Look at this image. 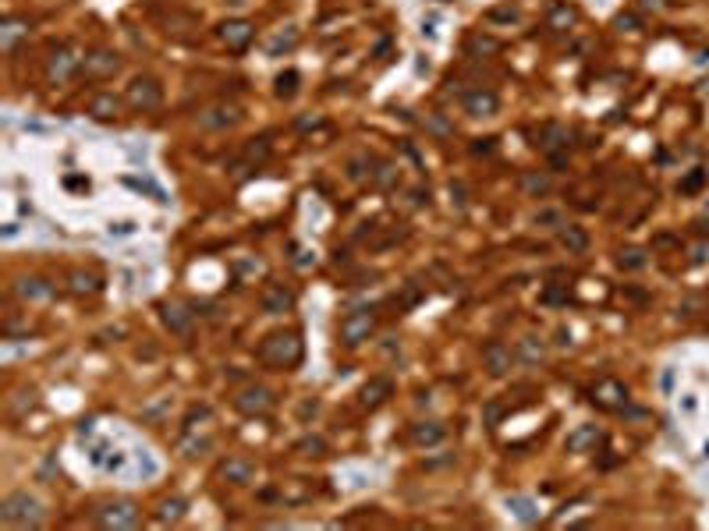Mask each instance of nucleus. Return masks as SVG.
I'll list each match as a JSON object with an SVG mask.
<instances>
[{"mask_svg": "<svg viewBox=\"0 0 709 531\" xmlns=\"http://www.w3.org/2000/svg\"><path fill=\"white\" fill-rule=\"evenodd\" d=\"M305 347H302V337L295 330H281V333H270L263 344H259V362L270 365V369H295L302 362Z\"/></svg>", "mask_w": 709, "mask_h": 531, "instance_id": "obj_1", "label": "nucleus"}, {"mask_svg": "<svg viewBox=\"0 0 709 531\" xmlns=\"http://www.w3.org/2000/svg\"><path fill=\"white\" fill-rule=\"evenodd\" d=\"M0 520L11 527H36L43 520V503L29 492H11L0 503Z\"/></svg>", "mask_w": 709, "mask_h": 531, "instance_id": "obj_2", "label": "nucleus"}, {"mask_svg": "<svg viewBox=\"0 0 709 531\" xmlns=\"http://www.w3.org/2000/svg\"><path fill=\"white\" fill-rule=\"evenodd\" d=\"M93 520L107 531H128V527H139L142 513L131 499H110V503H100L93 510Z\"/></svg>", "mask_w": 709, "mask_h": 531, "instance_id": "obj_3", "label": "nucleus"}, {"mask_svg": "<svg viewBox=\"0 0 709 531\" xmlns=\"http://www.w3.org/2000/svg\"><path fill=\"white\" fill-rule=\"evenodd\" d=\"M124 103L135 114H153L163 103V89L156 85V78H131V85L124 89Z\"/></svg>", "mask_w": 709, "mask_h": 531, "instance_id": "obj_4", "label": "nucleus"}, {"mask_svg": "<svg viewBox=\"0 0 709 531\" xmlns=\"http://www.w3.org/2000/svg\"><path fill=\"white\" fill-rule=\"evenodd\" d=\"M274 404H277L274 390L256 386V383H252V386H242L238 393H234V407H238L242 414H249V418H263V414H270Z\"/></svg>", "mask_w": 709, "mask_h": 531, "instance_id": "obj_5", "label": "nucleus"}, {"mask_svg": "<svg viewBox=\"0 0 709 531\" xmlns=\"http://www.w3.org/2000/svg\"><path fill=\"white\" fill-rule=\"evenodd\" d=\"M376 330V312L373 309H358V312H348L341 319V344L348 347H358L362 340H369Z\"/></svg>", "mask_w": 709, "mask_h": 531, "instance_id": "obj_6", "label": "nucleus"}, {"mask_svg": "<svg viewBox=\"0 0 709 531\" xmlns=\"http://www.w3.org/2000/svg\"><path fill=\"white\" fill-rule=\"evenodd\" d=\"M75 71H82V57H78L71 47L54 50V57L47 61V82H50V85H64Z\"/></svg>", "mask_w": 709, "mask_h": 531, "instance_id": "obj_7", "label": "nucleus"}, {"mask_svg": "<svg viewBox=\"0 0 709 531\" xmlns=\"http://www.w3.org/2000/svg\"><path fill=\"white\" fill-rule=\"evenodd\" d=\"M242 121V110L234 103H216V107H206L199 114V128L202 131H223V128H234Z\"/></svg>", "mask_w": 709, "mask_h": 531, "instance_id": "obj_8", "label": "nucleus"}, {"mask_svg": "<svg viewBox=\"0 0 709 531\" xmlns=\"http://www.w3.org/2000/svg\"><path fill=\"white\" fill-rule=\"evenodd\" d=\"M82 71L86 78H114L121 71V57L114 50H93L82 57Z\"/></svg>", "mask_w": 709, "mask_h": 531, "instance_id": "obj_9", "label": "nucleus"}, {"mask_svg": "<svg viewBox=\"0 0 709 531\" xmlns=\"http://www.w3.org/2000/svg\"><path fill=\"white\" fill-rule=\"evenodd\" d=\"M160 323H163L174 337H188V333H192V323H195V312H188L181 302H163V305H160Z\"/></svg>", "mask_w": 709, "mask_h": 531, "instance_id": "obj_10", "label": "nucleus"}, {"mask_svg": "<svg viewBox=\"0 0 709 531\" xmlns=\"http://www.w3.org/2000/svg\"><path fill=\"white\" fill-rule=\"evenodd\" d=\"M216 36H220V43H223L227 50H245V47L252 43L256 29H252V22H245V18H230V22H223V25L216 29Z\"/></svg>", "mask_w": 709, "mask_h": 531, "instance_id": "obj_11", "label": "nucleus"}, {"mask_svg": "<svg viewBox=\"0 0 709 531\" xmlns=\"http://www.w3.org/2000/svg\"><path fill=\"white\" fill-rule=\"evenodd\" d=\"M259 305H263L266 316H284V312L295 309V291L284 287V284H270V287L259 294Z\"/></svg>", "mask_w": 709, "mask_h": 531, "instance_id": "obj_12", "label": "nucleus"}, {"mask_svg": "<svg viewBox=\"0 0 709 531\" xmlns=\"http://www.w3.org/2000/svg\"><path fill=\"white\" fill-rule=\"evenodd\" d=\"M536 145H539L543 153H550V160H553L557 167H564V153H561V149H568V128H561V124H543Z\"/></svg>", "mask_w": 709, "mask_h": 531, "instance_id": "obj_13", "label": "nucleus"}, {"mask_svg": "<svg viewBox=\"0 0 709 531\" xmlns=\"http://www.w3.org/2000/svg\"><path fill=\"white\" fill-rule=\"evenodd\" d=\"M394 397V379L390 376H373L365 386H362V393H358V404L362 407H380V404H387Z\"/></svg>", "mask_w": 709, "mask_h": 531, "instance_id": "obj_14", "label": "nucleus"}, {"mask_svg": "<svg viewBox=\"0 0 709 531\" xmlns=\"http://www.w3.org/2000/svg\"><path fill=\"white\" fill-rule=\"evenodd\" d=\"M483 365H486V372L490 376H508L511 372V347H504L500 340H490L486 347H483Z\"/></svg>", "mask_w": 709, "mask_h": 531, "instance_id": "obj_15", "label": "nucleus"}, {"mask_svg": "<svg viewBox=\"0 0 709 531\" xmlns=\"http://www.w3.org/2000/svg\"><path fill=\"white\" fill-rule=\"evenodd\" d=\"M252 475H256V464L245 460V457H227V460L220 464V478L230 482V485H249Z\"/></svg>", "mask_w": 709, "mask_h": 531, "instance_id": "obj_16", "label": "nucleus"}, {"mask_svg": "<svg viewBox=\"0 0 709 531\" xmlns=\"http://www.w3.org/2000/svg\"><path fill=\"white\" fill-rule=\"evenodd\" d=\"M497 107H500V100H497V93H490V89L464 93V110H468L471 117H493Z\"/></svg>", "mask_w": 709, "mask_h": 531, "instance_id": "obj_17", "label": "nucleus"}, {"mask_svg": "<svg viewBox=\"0 0 709 531\" xmlns=\"http://www.w3.org/2000/svg\"><path fill=\"white\" fill-rule=\"evenodd\" d=\"M592 400L603 404V407H624V404H628V390H624L621 383H614V379H603V383L592 390Z\"/></svg>", "mask_w": 709, "mask_h": 531, "instance_id": "obj_18", "label": "nucleus"}, {"mask_svg": "<svg viewBox=\"0 0 709 531\" xmlns=\"http://www.w3.org/2000/svg\"><path fill=\"white\" fill-rule=\"evenodd\" d=\"M599 439H603V432H599L596 425H578L575 432H568V443H564V446H568L571 453H585V450L596 446Z\"/></svg>", "mask_w": 709, "mask_h": 531, "instance_id": "obj_19", "label": "nucleus"}, {"mask_svg": "<svg viewBox=\"0 0 709 531\" xmlns=\"http://www.w3.org/2000/svg\"><path fill=\"white\" fill-rule=\"evenodd\" d=\"M89 114H93L96 121H114V117L121 114V100H117L114 93H100V96H93Z\"/></svg>", "mask_w": 709, "mask_h": 531, "instance_id": "obj_20", "label": "nucleus"}, {"mask_svg": "<svg viewBox=\"0 0 709 531\" xmlns=\"http://www.w3.org/2000/svg\"><path fill=\"white\" fill-rule=\"evenodd\" d=\"M15 294L25 302H43V298H50V284L40 277H22V280H15Z\"/></svg>", "mask_w": 709, "mask_h": 531, "instance_id": "obj_21", "label": "nucleus"}, {"mask_svg": "<svg viewBox=\"0 0 709 531\" xmlns=\"http://www.w3.org/2000/svg\"><path fill=\"white\" fill-rule=\"evenodd\" d=\"M518 184H522V191L532 195V198H539V195H546V191L553 188L550 174H543V170H525V174L518 177Z\"/></svg>", "mask_w": 709, "mask_h": 531, "instance_id": "obj_22", "label": "nucleus"}, {"mask_svg": "<svg viewBox=\"0 0 709 531\" xmlns=\"http://www.w3.org/2000/svg\"><path fill=\"white\" fill-rule=\"evenodd\" d=\"M22 36H29V22H22V18H8L0 25V47H4V54H11Z\"/></svg>", "mask_w": 709, "mask_h": 531, "instance_id": "obj_23", "label": "nucleus"}, {"mask_svg": "<svg viewBox=\"0 0 709 531\" xmlns=\"http://www.w3.org/2000/svg\"><path fill=\"white\" fill-rule=\"evenodd\" d=\"M68 287H71V294H78V298H86V294H96L103 284H100V277L96 273H86V270H75L71 277H68Z\"/></svg>", "mask_w": 709, "mask_h": 531, "instance_id": "obj_24", "label": "nucleus"}, {"mask_svg": "<svg viewBox=\"0 0 709 531\" xmlns=\"http://www.w3.org/2000/svg\"><path fill=\"white\" fill-rule=\"evenodd\" d=\"M447 436V429L440 425V422H418V425H411V439L418 443V446H433V443H440Z\"/></svg>", "mask_w": 709, "mask_h": 531, "instance_id": "obj_25", "label": "nucleus"}, {"mask_svg": "<svg viewBox=\"0 0 709 531\" xmlns=\"http://www.w3.org/2000/svg\"><path fill=\"white\" fill-rule=\"evenodd\" d=\"M184 510H188V503H184L181 496L160 499V506H156V520H160V524H177V520L184 517Z\"/></svg>", "mask_w": 709, "mask_h": 531, "instance_id": "obj_26", "label": "nucleus"}, {"mask_svg": "<svg viewBox=\"0 0 709 531\" xmlns=\"http://www.w3.org/2000/svg\"><path fill=\"white\" fill-rule=\"evenodd\" d=\"M561 244H564L571 255H582V251L589 248V234H585L582 227H571V223H564V227H561Z\"/></svg>", "mask_w": 709, "mask_h": 531, "instance_id": "obj_27", "label": "nucleus"}, {"mask_svg": "<svg viewBox=\"0 0 709 531\" xmlns=\"http://www.w3.org/2000/svg\"><path fill=\"white\" fill-rule=\"evenodd\" d=\"M518 358L529 362V365H539V362L546 358V344H543L539 337H522V340H518Z\"/></svg>", "mask_w": 709, "mask_h": 531, "instance_id": "obj_28", "label": "nucleus"}, {"mask_svg": "<svg viewBox=\"0 0 709 531\" xmlns=\"http://www.w3.org/2000/svg\"><path fill=\"white\" fill-rule=\"evenodd\" d=\"M508 506L515 510V517L518 520H525V524H536L539 520V510H536V503L532 499H525V496H511L508 499Z\"/></svg>", "mask_w": 709, "mask_h": 531, "instance_id": "obj_29", "label": "nucleus"}, {"mask_svg": "<svg viewBox=\"0 0 709 531\" xmlns=\"http://www.w3.org/2000/svg\"><path fill=\"white\" fill-rule=\"evenodd\" d=\"M550 29H571L575 22H578V11L575 8H568V4H557L553 11H550Z\"/></svg>", "mask_w": 709, "mask_h": 531, "instance_id": "obj_30", "label": "nucleus"}, {"mask_svg": "<svg viewBox=\"0 0 709 531\" xmlns=\"http://www.w3.org/2000/svg\"><path fill=\"white\" fill-rule=\"evenodd\" d=\"M497 50H500V43H497L493 36H483V32H479V36L468 40V54H471V57H479V54L490 57V54H497Z\"/></svg>", "mask_w": 709, "mask_h": 531, "instance_id": "obj_31", "label": "nucleus"}, {"mask_svg": "<svg viewBox=\"0 0 709 531\" xmlns=\"http://www.w3.org/2000/svg\"><path fill=\"white\" fill-rule=\"evenodd\" d=\"M295 43H298V29L288 25L284 32H277V36L270 40V57H281V50H291Z\"/></svg>", "mask_w": 709, "mask_h": 531, "instance_id": "obj_32", "label": "nucleus"}, {"mask_svg": "<svg viewBox=\"0 0 709 531\" xmlns=\"http://www.w3.org/2000/svg\"><path fill=\"white\" fill-rule=\"evenodd\" d=\"M266 156H270V142L266 138H252L245 145V167H259Z\"/></svg>", "mask_w": 709, "mask_h": 531, "instance_id": "obj_33", "label": "nucleus"}, {"mask_svg": "<svg viewBox=\"0 0 709 531\" xmlns=\"http://www.w3.org/2000/svg\"><path fill=\"white\" fill-rule=\"evenodd\" d=\"M617 266H621V270H642V266H645V251L642 248H624L617 255Z\"/></svg>", "mask_w": 709, "mask_h": 531, "instance_id": "obj_34", "label": "nucleus"}, {"mask_svg": "<svg viewBox=\"0 0 709 531\" xmlns=\"http://www.w3.org/2000/svg\"><path fill=\"white\" fill-rule=\"evenodd\" d=\"M298 71H284V75H277V96L281 100H291L295 93H298Z\"/></svg>", "mask_w": 709, "mask_h": 531, "instance_id": "obj_35", "label": "nucleus"}, {"mask_svg": "<svg viewBox=\"0 0 709 531\" xmlns=\"http://www.w3.org/2000/svg\"><path fill=\"white\" fill-rule=\"evenodd\" d=\"M124 184L128 188H139V191H149L156 202H167V195H163V188L160 184H153V181H139V177H124Z\"/></svg>", "mask_w": 709, "mask_h": 531, "instance_id": "obj_36", "label": "nucleus"}, {"mask_svg": "<svg viewBox=\"0 0 709 531\" xmlns=\"http://www.w3.org/2000/svg\"><path fill=\"white\" fill-rule=\"evenodd\" d=\"M536 223H539V227H557V230H561V227H564V213H561V209H539V213H536Z\"/></svg>", "mask_w": 709, "mask_h": 531, "instance_id": "obj_37", "label": "nucleus"}, {"mask_svg": "<svg viewBox=\"0 0 709 531\" xmlns=\"http://www.w3.org/2000/svg\"><path fill=\"white\" fill-rule=\"evenodd\" d=\"M298 453L323 457V453H327V439H320V436H309V439H302V443H298Z\"/></svg>", "mask_w": 709, "mask_h": 531, "instance_id": "obj_38", "label": "nucleus"}, {"mask_svg": "<svg viewBox=\"0 0 709 531\" xmlns=\"http://www.w3.org/2000/svg\"><path fill=\"white\" fill-rule=\"evenodd\" d=\"M206 418H213V407H209V404H195V407H188V414H184V425H188V429H195V422H206Z\"/></svg>", "mask_w": 709, "mask_h": 531, "instance_id": "obj_39", "label": "nucleus"}, {"mask_svg": "<svg viewBox=\"0 0 709 531\" xmlns=\"http://www.w3.org/2000/svg\"><path fill=\"white\" fill-rule=\"evenodd\" d=\"M500 418H504V407H500L497 400H490V404L483 407V422H486L490 429H497V425H500Z\"/></svg>", "mask_w": 709, "mask_h": 531, "instance_id": "obj_40", "label": "nucleus"}, {"mask_svg": "<svg viewBox=\"0 0 709 531\" xmlns=\"http://www.w3.org/2000/svg\"><path fill=\"white\" fill-rule=\"evenodd\" d=\"M373 177H376V184H380V188H394V184H397V174H394V167H387V163H383V167H380Z\"/></svg>", "mask_w": 709, "mask_h": 531, "instance_id": "obj_41", "label": "nucleus"}, {"mask_svg": "<svg viewBox=\"0 0 709 531\" xmlns=\"http://www.w3.org/2000/svg\"><path fill=\"white\" fill-rule=\"evenodd\" d=\"M426 128H429L433 135H450V124H447L440 114H429V117H426Z\"/></svg>", "mask_w": 709, "mask_h": 531, "instance_id": "obj_42", "label": "nucleus"}, {"mask_svg": "<svg viewBox=\"0 0 709 531\" xmlns=\"http://www.w3.org/2000/svg\"><path fill=\"white\" fill-rule=\"evenodd\" d=\"M702 181H705V170H691V174H688V177L681 181V191H695V188H698Z\"/></svg>", "mask_w": 709, "mask_h": 531, "instance_id": "obj_43", "label": "nucleus"}, {"mask_svg": "<svg viewBox=\"0 0 709 531\" xmlns=\"http://www.w3.org/2000/svg\"><path fill=\"white\" fill-rule=\"evenodd\" d=\"M617 29H624V32H635L638 29V18L635 15H617V22H614Z\"/></svg>", "mask_w": 709, "mask_h": 531, "instance_id": "obj_44", "label": "nucleus"}, {"mask_svg": "<svg viewBox=\"0 0 709 531\" xmlns=\"http://www.w3.org/2000/svg\"><path fill=\"white\" fill-rule=\"evenodd\" d=\"M493 18L497 22H518V11L515 8H500V11H493Z\"/></svg>", "mask_w": 709, "mask_h": 531, "instance_id": "obj_45", "label": "nucleus"}, {"mask_svg": "<svg viewBox=\"0 0 709 531\" xmlns=\"http://www.w3.org/2000/svg\"><path fill=\"white\" fill-rule=\"evenodd\" d=\"M471 153H476V156L479 153H493V138H479L476 145H471Z\"/></svg>", "mask_w": 709, "mask_h": 531, "instance_id": "obj_46", "label": "nucleus"}, {"mask_svg": "<svg viewBox=\"0 0 709 531\" xmlns=\"http://www.w3.org/2000/svg\"><path fill=\"white\" fill-rule=\"evenodd\" d=\"M131 230H135V223H128V220L124 223H110V234H131Z\"/></svg>", "mask_w": 709, "mask_h": 531, "instance_id": "obj_47", "label": "nucleus"}, {"mask_svg": "<svg viewBox=\"0 0 709 531\" xmlns=\"http://www.w3.org/2000/svg\"><path fill=\"white\" fill-rule=\"evenodd\" d=\"M564 298H568V294H561V291H546V294H543L546 305H557V302H564Z\"/></svg>", "mask_w": 709, "mask_h": 531, "instance_id": "obj_48", "label": "nucleus"}, {"mask_svg": "<svg viewBox=\"0 0 709 531\" xmlns=\"http://www.w3.org/2000/svg\"><path fill=\"white\" fill-rule=\"evenodd\" d=\"M316 407H320L316 400H305V404L298 407V414H302V418H309V414H316Z\"/></svg>", "mask_w": 709, "mask_h": 531, "instance_id": "obj_49", "label": "nucleus"}, {"mask_svg": "<svg viewBox=\"0 0 709 531\" xmlns=\"http://www.w3.org/2000/svg\"><path fill=\"white\" fill-rule=\"evenodd\" d=\"M557 344L568 347V344H571V333H568V330H557Z\"/></svg>", "mask_w": 709, "mask_h": 531, "instance_id": "obj_50", "label": "nucleus"}, {"mask_svg": "<svg viewBox=\"0 0 709 531\" xmlns=\"http://www.w3.org/2000/svg\"><path fill=\"white\" fill-rule=\"evenodd\" d=\"M642 8H660V0H642Z\"/></svg>", "mask_w": 709, "mask_h": 531, "instance_id": "obj_51", "label": "nucleus"}]
</instances>
